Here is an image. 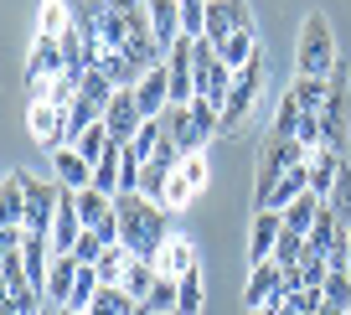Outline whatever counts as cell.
Here are the masks:
<instances>
[{"mask_svg": "<svg viewBox=\"0 0 351 315\" xmlns=\"http://www.w3.org/2000/svg\"><path fill=\"white\" fill-rule=\"evenodd\" d=\"M114 212H119V243L134 253V259H160L165 238V207L160 202H145L140 191H119L114 196Z\"/></svg>", "mask_w": 351, "mask_h": 315, "instance_id": "cell-1", "label": "cell"}, {"mask_svg": "<svg viewBox=\"0 0 351 315\" xmlns=\"http://www.w3.org/2000/svg\"><path fill=\"white\" fill-rule=\"evenodd\" d=\"M300 161H310V150L295 140V135H279V130L263 135V140H258V191H253V202L269 207L274 186L285 181V171H295Z\"/></svg>", "mask_w": 351, "mask_h": 315, "instance_id": "cell-2", "label": "cell"}, {"mask_svg": "<svg viewBox=\"0 0 351 315\" xmlns=\"http://www.w3.org/2000/svg\"><path fill=\"white\" fill-rule=\"evenodd\" d=\"M300 78H330L336 73V36H330V21L320 11L305 16V26H300Z\"/></svg>", "mask_w": 351, "mask_h": 315, "instance_id": "cell-3", "label": "cell"}, {"mask_svg": "<svg viewBox=\"0 0 351 315\" xmlns=\"http://www.w3.org/2000/svg\"><path fill=\"white\" fill-rule=\"evenodd\" d=\"M263 78H269L263 57H253V62L243 67L238 78H232V93H228V104H222V124H217V135H238V130H243V119L253 114V104H258V93H263Z\"/></svg>", "mask_w": 351, "mask_h": 315, "instance_id": "cell-4", "label": "cell"}, {"mask_svg": "<svg viewBox=\"0 0 351 315\" xmlns=\"http://www.w3.org/2000/svg\"><path fill=\"white\" fill-rule=\"evenodd\" d=\"M232 67L217 57V47L212 42H197V98H207V104H228V93H232Z\"/></svg>", "mask_w": 351, "mask_h": 315, "instance_id": "cell-5", "label": "cell"}, {"mask_svg": "<svg viewBox=\"0 0 351 315\" xmlns=\"http://www.w3.org/2000/svg\"><path fill=\"white\" fill-rule=\"evenodd\" d=\"M57 207H62V186L26 176V233H47V238H52Z\"/></svg>", "mask_w": 351, "mask_h": 315, "instance_id": "cell-6", "label": "cell"}, {"mask_svg": "<svg viewBox=\"0 0 351 315\" xmlns=\"http://www.w3.org/2000/svg\"><path fill=\"white\" fill-rule=\"evenodd\" d=\"M77 218L88 233H99L104 243H119V212H114V196H104L99 186L77 191Z\"/></svg>", "mask_w": 351, "mask_h": 315, "instance_id": "cell-7", "label": "cell"}, {"mask_svg": "<svg viewBox=\"0 0 351 315\" xmlns=\"http://www.w3.org/2000/svg\"><path fill=\"white\" fill-rule=\"evenodd\" d=\"M26 124H32L36 145H47V150L73 145V119H67V109H57V104H32V109H26Z\"/></svg>", "mask_w": 351, "mask_h": 315, "instance_id": "cell-8", "label": "cell"}, {"mask_svg": "<svg viewBox=\"0 0 351 315\" xmlns=\"http://www.w3.org/2000/svg\"><path fill=\"white\" fill-rule=\"evenodd\" d=\"M104 124H109V135H114V145H130L134 135L145 130V114H140V104H134V88H119L114 93V104L104 109Z\"/></svg>", "mask_w": 351, "mask_h": 315, "instance_id": "cell-9", "label": "cell"}, {"mask_svg": "<svg viewBox=\"0 0 351 315\" xmlns=\"http://www.w3.org/2000/svg\"><path fill=\"white\" fill-rule=\"evenodd\" d=\"M279 233H285V218H279L274 207H258V212H253V228H248V259L253 264H274Z\"/></svg>", "mask_w": 351, "mask_h": 315, "instance_id": "cell-10", "label": "cell"}, {"mask_svg": "<svg viewBox=\"0 0 351 315\" xmlns=\"http://www.w3.org/2000/svg\"><path fill=\"white\" fill-rule=\"evenodd\" d=\"M285 274H279V264H253V274H248V284H243V310H269V305L285 294Z\"/></svg>", "mask_w": 351, "mask_h": 315, "instance_id": "cell-11", "label": "cell"}, {"mask_svg": "<svg viewBox=\"0 0 351 315\" xmlns=\"http://www.w3.org/2000/svg\"><path fill=\"white\" fill-rule=\"evenodd\" d=\"M67 57H62V36H32V57H26V83L42 78H62Z\"/></svg>", "mask_w": 351, "mask_h": 315, "instance_id": "cell-12", "label": "cell"}, {"mask_svg": "<svg viewBox=\"0 0 351 315\" xmlns=\"http://www.w3.org/2000/svg\"><path fill=\"white\" fill-rule=\"evenodd\" d=\"M134 104H140L145 119H165V109H171V78H165V62L150 67V73L134 83Z\"/></svg>", "mask_w": 351, "mask_h": 315, "instance_id": "cell-13", "label": "cell"}, {"mask_svg": "<svg viewBox=\"0 0 351 315\" xmlns=\"http://www.w3.org/2000/svg\"><path fill=\"white\" fill-rule=\"evenodd\" d=\"M155 269H160L165 279H181V274L202 269V259H197V243H191L186 233H171V238H165V248H160V259H155Z\"/></svg>", "mask_w": 351, "mask_h": 315, "instance_id": "cell-14", "label": "cell"}, {"mask_svg": "<svg viewBox=\"0 0 351 315\" xmlns=\"http://www.w3.org/2000/svg\"><path fill=\"white\" fill-rule=\"evenodd\" d=\"M52 171H57V186H62V191H88V186H93V165H88L73 145L52 150Z\"/></svg>", "mask_w": 351, "mask_h": 315, "instance_id": "cell-15", "label": "cell"}, {"mask_svg": "<svg viewBox=\"0 0 351 315\" xmlns=\"http://www.w3.org/2000/svg\"><path fill=\"white\" fill-rule=\"evenodd\" d=\"M165 135H171L176 145H181V155H202V130H197V119H191V104H171L165 109Z\"/></svg>", "mask_w": 351, "mask_h": 315, "instance_id": "cell-16", "label": "cell"}, {"mask_svg": "<svg viewBox=\"0 0 351 315\" xmlns=\"http://www.w3.org/2000/svg\"><path fill=\"white\" fill-rule=\"evenodd\" d=\"M77 274H83V264H77L73 253H57V259H52V269H47V300H52V305H62V310H67V300H73V284H77Z\"/></svg>", "mask_w": 351, "mask_h": 315, "instance_id": "cell-17", "label": "cell"}, {"mask_svg": "<svg viewBox=\"0 0 351 315\" xmlns=\"http://www.w3.org/2000/svg\"><path fill=\"white\" fill-rule=\"evenodd\" d=\"M0 218L11 228H26V171H5V181H0Z\"/></svg>", "mask_w": 351, "mask_h": 315, "instance_id": "cell-18", "label": "cell"}, {"mask_svg": "<svg viewBox=\"0 0 351 315\" xmlns=\"http://www.w3.org/2000/svg\"><path fill=\"white\" fill-rule=\"evenodd\" d=\"M341 165H346V161H341V150H315V155H310V191H315L320 202H330Z\"/></svg>", "mask_w": 351, "mask_h": 315, "instance_id": "cell-19", "label": "cell"}, {"mask_svg": "<svg viewBox=\"0 0 351 315\" xmlns=\"http://www.w3.org/2000/svg\"><path fill=\"white\" fill-rule=\"evenodd\" d=\"M150 26H155V42L171 52L181 42V0H150Z\"/></svg>", "mask_w": 351, "mask_h": 315, "instance_id": "cell-20", "label": "cell"}, {"mask_svg": "<svg viewBox=\"0 0 351 315\" xmlns=\"http://www.w3.org/2000/svg\"><path fill=\"white\" fill-rule=\"evenodd\" d=\"M320 207H326V202H320L315 191H305V196H295V202H289L279 218H285V228H289V233L310 238V228H315V218H320Z\"/></svg>", "mask_w": 351, "mask_h": 315, "instance_id": "cell-21", "label": "cell"}, {"mask_svg": "<svg viewBox=\"0 0 351 315\" xmlns=\"http://www.w3.org/2000/svg\"><path fill=\"white\" fill-rule=\"evenodd\" d=\"M289 93H295L300 114H326V98H330V78H295V83H289Z\"/></svg>", "mask_w": 351, "mask_h": 315, "instance_id": "cell-22", "label": "cell"}, {"mask_svg": "<svg viewBox=\"0 0 351 315\" xmlns=\"http://www.w3.org/2000/svg\"><path fill=\"white\" fill-rule=\"evenodd\" d=\"M217 57L232 67V73H243V67H248L253 57H258V36H253V32H232L228 42L217 47Z\"/></svg>", "mask_w": 351, "mask_h": 315, "instance_id": "cell-23", "label": "cell"}, {"mask_svg": "<svg viewBox=\"0 0 351 315\" xmlns=\"http://www.w3.org/2000/svg\"><path fill=\"white\" fill-rule=\"evenodd\" d=\"M155 279H160V269H155V259H134L130 269H124V294L130 300H150V290H155Z\"/></svg>", "mask_w": 351, "mask_h": 315, "instance_id": "cell-24", "label": "cell"}, {"mask_svg": "<svg viewBox=\"0 0 351 315\" xmlns=\"http://www.w3.org/2000/svg\"><path fill=\"white\" fill-rule=\"evenodd\" d=\"M67 32H73V5H67V0H42L36 36H67Z\"/></svg>", "mask_w": 351, "mask_h": 315, "instance_id": "cell-25", "label": "cell"}, {"mask_svg": "<svg viewBox=\"0 0 351 315\" xmlns=\"http://www.w3.org/2000/svg\"><path fill=\"white\" fill-rule=\"evenodd\" d=\"M73 150L83 155L88 165H99L104 155L114 150V135H109V124H93V130H83V135H77V140H73Z\"/></svg>", "mask_w": 351, "mask_h": 315, "instance_id": "cell-26", "label": "cell"}, {"mask_svg": "<svg viewBox=\"0 0 351 315\" xmlns=\"http://www.w3.org/2000/svg\"><path fill=\"white\" fill-rule=\"evenodd\" d=\"M119 171H124V145H114V150L93 165V186H99L104 196H119Z\"/></svg>", "mask_w": 351, "mask_h": 315, "instance_id": "cell-27", "label": "cell"}, {"mask_svg": "<svg viewBox=\"0 0 351 315\" xmlns=\"http://www.w3.org/2000/svg\"><path fill=\"white\" fill-rule=\"evenodd\" d=\"M134 310H140V300H130L119 284H104L99 300L88 305V315H134Z\"/></svg>", "mask_w": 351, "mask_h": 315, "instance_id": "cell-28", "label": "cell"}, {"mask_svg": "<svg viewBox=\"0 0 351 315\" xmlns=\"http://www.w3.org/2000/svg\"><path fill=\"white\" fill-rule=\"evenodd\" d=\"M130 264H134V253L124 248V243H114V248H104V259L93 264V269H99L104 284H119V290H124V269H130Z\"/></svg>", "mask_w": 351, "mask_h": 315, "instance_id": "cell-29", "label": "cell"}, {"mask_svg": "<svg viewBox=\"0 0 351 315\" xmlns=\"http://www.w3.org/2000/svg\"><path fill=\"white\" fill-rule=\"evenodd\" d=\"M176 305H181V284L160 274L155 290H150V300H145V310H150V315H176Z\"/></svg>", "mask_w": 351, "mask_h": 315, "instance_id": "cell-30", "label": "cell"}, {"mask_svg": "<svg viewBox=\"0 0 351 315\" xmlns=\"http://www.w3.org/2000/svg\"><path fill=\"white\" fill-rule=\"evenodd\" d=\"M305 253H310V243L300 238V233H279V248H274V264L279 269H300V264H305Z\"/></svg>", "mask_w": 351, "mask_h": 315, "instance_id": "cell-31", "label": "cell"}, {"mask_svg": "<svg viewBox=\"0 0 351 315\" xmlns=\"http://www.w3.org/2000/svg\"><path fill=\"white\" fill-rule=\"evenodd\" d=\"M26 284H32V274H26V259H21V253H0V290L16 294V290H26Z\"/></svg>", "mask_w": 351, "mask_h": 315, "instance_id": "cell-32", "label": "cell"}, {"mask_svg": "<svg viewBox=\"0 0 351 315\" xmlns=\"http://www.w3.org/2000/svg\"><path fill=\"white\" fill-rule=\"evenodd\" d=\"M181 305H176V315H202V269H191V274H181Z\"/></svg>", "mask_w": 351, "mask_h": 315, "instance_id": "cell-33", "label": "cell"}, {"mask_svg": "<svg viewBox=\"0 0 351 315\" xmlns=\"http://www.w3.org/2000/svg\"><path fill=\"white\" fill-rule=\"evenodd\" d=\"M202 32H207V0H181V36L202 42Z\"/></svg>", "mask_w": 351, "mask_h": 315, "instance_id": "cell-34", "label": "cell"}, {"mask_svg": "<svg viewBox=\"0 0 351 315\" xmlns=\"http://www.w3.org/2000/svg\"><path fill=\"white\" fill-rule=\"evenodd\" d=\"M320 294H326V305L351 310V274H346V269H330V274H326V290H320Z\"/></svg>", "mask_w": 351, "mask_h": 315, "instance_id": "cell-35", "label": "cell"}, {"mask_svg": "<svg viewBox=\"0 0 351 315\" xmlns=\"http://www.w3.org/2000/svg\"><path fill=\"white\" fill-rule=\"evenodd\" d=\"M47 294L36 290V284H26V290H16V294H5V300H0V310H16V315H42L36 310V305H42Z\"/></svg>", "mask_w": 351, "mask_h": 315, "instance_id": "cell-36", "label": "cell"}, {"mask_svg": "<svg viewBox=\"0 0 351 315\" xmlns=\"http://www.w3.org/2000/svg\"><path fill=\"white\" fill-rule=\"evenodd\" d=\"M160 140H165V124H160V119H150V124H145V130L130 140V150L140 155V161H155V145H160Z\"/></svg>", "mask_w": 351, "mask_h": 315, "instance_id": "cell-37", "label": "cell"}, {"mask_svg": "<svg viewBox=\"0 0 351 315\" xmlns=\"http://www.w3.org/2000/svg\"><path fill=\"white\" fill-rule=\"evenodd\" d=\"M191 119H197L202 140H212V135H217V124H222V109H217V104H207V98H191Z\"/></svg>", "mask_w": 351, "mask_h": 315, "instance_id": "cell-38", "label": "cell"}, {"mask_svg": "<svg viewBox=\"0 0 351 315\" xmlns=\"http://www.w3.org/2000/svg\"><path fill=\"white\" fill-rule=\"evenodd\" d=\"M269 130H279V135H295L300 130V104H295V93L285 88V98H279V109H274V124Z\"/></svg>", "mask_w": 351, "mask_h": 315, "instance_id": "cell-39", "label": "cell"}, {"mask_svg": "<svg viewBox=\"0 0 351 315\" xmlns=\"http://www.w3.org/2000/svg\"><path fill=\"white\" fill-rule=\"evenodd\" d=\"M330 207H336V218L351 228V165H341V176H336V191H330Z\"/></svg>", "mask_w": 351, "mask_h": 315, "instance_id": "cell-40", "label": "cell"}, {"mask_svg": "<svg viewBox=\"0 0 351 315\" xmlns=\"http://www.w3.org/2000/svg\"><path fill=\"white\" fill-rule=\"evenodd\" d=\"M326 274H330V259H320V253H305V264H300V279H305V290H326Z\"/></svg>", "mask_w": 351, "mask_h": 315, "instance_id": "cell-41", "label": "cell"}, {"mask_svg": "<svg viewBox=\"0 0 351 315\" xmlns=\"http://www.w3.org/2000/svg\"><path fill=\"white\" fill-rule=\"evenodd\" d=\"M191 196H197V186H191L186 176H171V186H165V202H160V207H165V212H181Z\"/></svg>", "mask_w": 351, "mask_h": 315, "instance_id": "cell-42", "label": "cell"}, {"mask_svg": "<svg viewBox=\"0 0 351 315\" xmlns=\"http://www.w3.org/2000/svg\"><path fill=\"white\" fill-rule=\"evenodd\" d=\"M104 248H114V243H104L99 233H88V228H83V238H77L73 259H77V264H99V259H104Z\"/></svg>", "mask_w": 351, "mask_h": 315, "instance_id": "cell-43", "label": "cell"}, {"mask_svg": "<svg viewBox=\"0 0 351 315\" xmlns=\"http://www.w3.org/2000/svg\"><path fill=\"white\" fill-rule=\"evenodd\" d=\"M176 176H186L191 186H207V155H181V165H176Z\"/></svg>", "mask_w": 351, "mask_h": 315, "instance_id": "cell-44", "label": "cell"}, {"mask_svg": "<svg viewBox=\"0 0 351 315\" xmlns=\"http://www.w3.org/2000/svg\"><path fill=\"white\" fill-rule=\"evenodd\" d=\"M315 315H346V310H341V305H320Z\"/></svg>", "mask_w": 351, "mask_h": 315, "instance_id": "cell-45", "label": "cell"}, {"mask_svg": "<svg viewBox=\"0 0 351 315\" xmlns=\"http://www.w3.org/2000/svg\"><path fill=\"white\" fill-rule=\"evenodd\" d=\"M341 269H346V274H351V233H346V259H341Z\"/></svg>", "mask_w": 351, "mask_h": 315, "instance_id": "cell-46", "label": "cell"}, {"mask_svg": "<svg viewBox=\"0 0 351 315\" xmlns=\"http://www.w3.org/2000/svg\"><path fill=\"white\" fill-rule=\"evenodd\" d=\"M57 315H88V310H57Z\"/></svg>", "mask_w": 351, "mask_h": 315, "instance_id": "cell-47", "label": "cell"}, {"mask_svg": "<svg viewBox=\"0 0 351 315\" xmlns=\"http://www.w3.org/2000/svg\"><path fill=\"white\" fill-rule=\"evenodd\" d=\"M134 315H150V310H145V305H140V310H134Z\"/></svg>", "mask_w": 351, "mask_h": 315, "instance_id": "cell-48", "label": "cell"}, {"mask_svg": "<svg viewBox=\"0 0 351 315\" xmlns=\"http://www.w3.org/2000/svg\"><path fill=\"white\" fill-rule=\"evenodd\" d=\"M0 315H16V310H0Z\"/></svg>", "mask_w": 351, "mask_h": 315, "instance_id": "cell-49", "label": "cell"}, {"mask_svg": "<svg viewBox=\"0 0 351 315\" xmlns=\"http://www.w3.org/2000/svg\"><path fill=\"white\" fill-rule=\"evenodd\" d=\"M42 315H52V310H42Z\"/></svg>", "mask_w": 351, "mask_h": 315, "instance_id": "cell-50", "label": "cell"}, {"mask_svg": "<svg viewBox=\"0 0 351 315\" xmlns=\"http://www.w3.org/2000/svg\"><path fill=\"white\" fill-rule=\"evenodd\" d=\"M346 315H351V310H346Z\"/></svg>", "mask_w": 351, "mask_h": 315, "instance_id": "cell-51", "label": "cell"}]
</instances>
